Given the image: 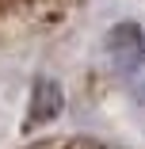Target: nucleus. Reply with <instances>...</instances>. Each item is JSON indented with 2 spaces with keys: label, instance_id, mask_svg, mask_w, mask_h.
Returning a JSON list of instances; mask_svg holds the SVG:
<instances>
[{
  "label": "nucleus",
  "instance_id": "obj_3",
  "mask_svg": "<svg viewBox=\"0 0 145 149\" xmlns=\"http://www.w3.org/2000/svg\"><path fill=\"white\" fill-rule=\"evenodd\" d=\"M57 111H61V88H57V80L38 77L35 96H31V126H42L50 118H57Z\"/></svg>",
  "mask_w": 145,
  "mask_h": 149
},
{
  "label": "nucleus",
  "instance_id": "obj_1",
  "mask_svg": "<svg viewBox=\"0 0 145 149\" xmlns=\"http://www.w3.org/2000/svg\"><path fill=\"white\" fill-rule=\"evenodd\" d=\"M73 0H0V42L61 23Z\"/></svg>",
  "mask_w": 145,
  "mask_h": 149
},
{
  "label": "nucleus",
  "instance_id": "obj_2",
  "mask_svg": "<svg viewBox=\"0 0 145 149\" xmlns=\"http://www.w3.org/2000/svg\"><path fill=\"white\" fill-rule=\"evenodd\" d=\"M107 50H111V57L122 69H134L137 57H141V31H137V23H119L107 35Z\"/></svg>",
  "mask_w": 145,
  "mask_h": 149
}]
</instances>
